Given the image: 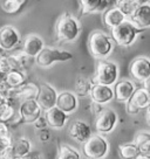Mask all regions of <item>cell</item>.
I'll use <instances>...</instances> for the list:
<instances>
[{
	"instance_id": "cell-1",
	"label": "cell",
	"mask_w": 150,
	"mask_h": 159,
	"mask_svg": "<svg viewBox=\"0 0 150 159\" xmlns=\"http://www.w3.org/2000/svg\"><path fill=\"white\" fill-rule=\"evenodd\" d=\"M115 49V42L103 30H94L88 39V50L94 59L102 61L109 57Z\"/></svg>"
},
{
	"instance_id": "cell-2",
	"label": "cell",
	"mask_w": 150,
	"mask_h": 159,
	"mask_svg": "<svg viewBox=\"0 0 150 159\" xmlns=\"http://www.w3.org/2000/svg\"><path fill=\"white\" fill-rule=\"evenodd\" d=\"M55 33L60 42H63V43L75 42L81 34L80 21L70 13H65L56 21Z\"/></svg>"
},
{
	"instance_id": "cell-3",
	"label": "cell",
	"mask_w": 150,
	"mask_h": 159,
	"mask_svg": "<svg viewBox=\"0 0 150 159\" xmlns=\"http://www.w3.org/2000/svg\"><path fill=\"white\" fill-rule=\"evenodd\" d=\"M119 76H120L119 65L113 62V61L102 60V61L97 62L95 74H94L91 80H93L94 84L113 87L117 82Z\"/></svg>"
},
{
	"instance_id": "cell-4",
	"label": "cell",
	"mask_w": 150,
	"mask_h": 159,
	"mask_svg": "<svg viewBox=\"0 0 150 159\" xmlns=\"http://www.w3.org/2000/svg\"><path fill=\"white\" fill-rule=\"evenodd\" d=\"M109 149V142L105 136L93 134L82 145V154L87 159H105Z\"/></svg>"
},
{
	"instance_id": "cell-5",
	"label": "cell",
	"mask_w": 150,
	"mask_h": 159,
	"mask_svg": "<svg viewBox=\"0 0 150 159\" xmlns=\"http://www.w3.org/2000/svg\"><path fill=\"white\" fill-rule=\"evenodd\" d=\"M74 55L68 50H63L56 47H44L39 55L35 57V65L40 68H50L56 62H67L73 60Z\"/></svg>"
},
{
	"instance_id": "cell-6",
	"label": "cell",
	"mask_w": 150,
	"mask_h": 159,
	"mask_svg": "<svg viewBox=\"0 0 150 159\" xmlns=\"http://www.w3.org/2000/svg\"><path fill=\"white\" fill-rule=\"evenodd\" d=\"M143 30H137L135 26L130 22L129 20H125L121 25L111 30V39L115 42V45L121 47H129L135 42L137 35Z\"/></svg>"
},
{
	"instance_id": "cell-7",
	"label": "cell",
	"mask_w": 150,
	"mask_h": 159,
	"mask_svg": "<svg viewBox=\"0 0 150 159\" xmlns=\"http://www.w3.org/2000/svg\"><path fill=\"white\" fill-rule=\"evenodd\" d=\"M22 41L19 30L12 25H6L0 28V48L2 52L12 53L16 50Z\"/></svg>"
},
{
	"instance_id": "cell-8",
	"label": "cell",
	"mask_w": 150,
	"mask_h": 159,
	"mask_svg": "<svg viewBox=\"0 0 150 159\" xmlns=\"http://www.w3.org/2000/svg\"><path fill=\"white\" fill-rule=\"evenodd\" d=\"M117 120H119V117L115 111L110 108H105L95 117V122H94L95 131L97 132V134H102V136L110 134L115 129Z\"/></svg>"
},
{
	"instance_id": "cell-9",
	"label": "cell",
	"mask_w": 150,
	"mask_h": 159,
	"mask_svg": "<svg viewBox=\"0 0 150 159\" xmlns=\"http://www.w3.org/2000/svg\"><path fill=\"white\" fill-rule=\"evenodd\" d=\"M127 105V111L129 115L138 114L141 110L149 109L150 105V93L148 89L143 87L136 88L133 96L130 99L125 103Z\"/></svg>"
},
{
	"instance_id": "cell-10",
	"label": "cell",
	"mask_w": 150,
	"mask_h": 159,
	"mask_svg": "<svg viewBox=\"0 0 150 159\" xmlns=\"http://www.w3.org/2000/svg\"><path fill=\"white\" fill-rule=\"evenodd\" d=\"M56 96H58V91L54 87L47 82H42L39 84V93L35 101L38 102L41 110L45 112L55 107Z\"/></svg>"
},
{
	"instance_id": "cell-11",
	"label": "cell",
	"mask_w": 150,
	"mask_h": 159,
	"mask_svg": "<svg viewBox=\"0 0 150 159\" xmlns=\"http://www.w3.org/2000/svg\"><path fill=\"white\" fill-rule=\"evenodd\" d=\"M130 75L141 83L148 81L150 77V60L148 56H137L130 62Z\"/></svg>"
},
{
	"instance_id": "cell-12",
	"label": "cell",
	"mask_w": 150,
	"mask_h": 159,
	"mask_svg": "<svg viewBox=\"0 0 150 159\" xmlns=\"http://www.w3.org/2000/svg\"><path fill=\"white\" fill-rule=\"evenodd\" d=\"M55 107L65 112L67 116H69L74 114L79 108V97L74 94V91L63 90L61 93H58Z\"/></svg>"
},
{
	"instance_id": "cell-13",
	"label": "cell",
	"mask_w": 150,
	"mask_h": 159,
	"mask_svg": "<svg viewBox=\"0 0 150 159\" xmlns=\"http://www.w3.org/2000/svg\"><path fill=\"white\" fill-rule=\"evenodd\" d=\"M32 149H33V146L28 138L20 137V138L13 139L11 146L6 150L5 153L2 154L1 159H21Z\"/></svg>"
},
{
	"instance_id": "cell-14",
	"label": "cell",
	"mask_w": 150,
	"mask_h": 159,
	"mask_svg": "<svg viewBox=\"0 0 150 159\" xmlns=\"http://www.w3.org/2000/svg\"><path fill=\"white\" fill-rule=\"evenodd\" d=\"M18 111H19L21 119H22V123H27V124H34L35 122L44 115V111L41 110V108L39 107L38 102L35 99L21 102Z\"/></svg>"
},
{
	"instance_id": "cell-15",
	"label": "cell",
	"mask_w": 150,
	"mask_h": 159,
	"mask_svg": "<svg viewBox=\"0 0 150 159\" xmlns=\"http://www.w3.org/2000/svg\"><path fill=\"white\" fill-rule=\"evenodd\" d=\"M137 30H147L150 27V4L149 1L141 2L133 15L128 19Z\"/></svg>"
},
{
	"instance_id": "cell-16",
	"label": "cell",
	"mask_w": 150,
	"mask_h": 159,
	"mask_svg": "<svg viewBox=\"0 0 150 159\" xmlns=\"http://www.w3.org/2000/svg\"><path fill=\"white\" fill-rule=\"evenodd\" d=\"M136 90V84L130 80H121L117 81L113 87L114 99L121 103H127Z\"/></svg>"
},
{
	"instance_id": "cell-17",
	"label": "cell",
	"mask_w": 150,
	"mask_h": 159,
	"mask_svg": "<svg viewBox=\"0 0 150 159\" xmlns=\"http://www.w3.org/2000/svg\"><path fill=\"white\" fill-rule=\"evenodd\" d=\"M89 97L91 99V103H96V104H100L105 107V104L110 103L114 99L113 87L94 84L91 87V89H90Z\"/></svg>"
},
{
	"instance_id": "cell-18",
	"label": "cell",
	"mask_w": 150,
	"mask_h": 159,
	"mask_svg": "<svg viewBox=\"0 0 150 159\" xmlns=\"http://www.w3.org/2000/svg\"><path fill=\"white\" fill-rule=\"evenodd\" d=\"M45 47V42L44 39L40 35L38 34H28L25 36L24 39V43H22V52L25 53L28 57L30 59H35L41 50Z\"/></svg>"
},
{
	"instance_id": "cell-19",
	"label": "cell",
	"mask_w": 150,
	"mask_h": 159,
	"mask_svg": "<svg viewBox=\"0 0 150 159\" xmlns=\"http://www.w3.org/2000/svg\"><path fill=\"white\" fill-rule=\"evenodd\" d=\"M68 134H69L70 138L74 139L75 142L83 144L86 140L93 134V130L90 128V125L88 123H86L85 120L77 119V120H74L72 123V125L69 126Z\"/></svg>"
},
{
	"instance_id": "cell-20",
	"label": "cell",
	"mask_w": 150,
	"mask_h": 159,
	"mask_svg": "<svg viewBox=\"0 0 150 159\" xmlns=\"http://www.w3.org/2000/svg\"><path fill=\"white\" fill-rule=\"evenodd\" d=\"M44 117H45L48 128H52V129L55 130H61L67 125L69 116H67L60 109H58L56 107H54V108L45 111Z\"/></svg>"
},
{
	"instance_id": "cell-21",
	"label": "cell",
	"mask_w": 150,
	"mask_h": 159,
	"mask_svg": "<svg viewBox=\"0 0 150 159\" xmlns=\"http://www.w3.org/2000/svg\"><path fill=\"white\" fill-rule=\"evenodd\" d=\"M81 14L82 15H89L91 13H97L102 12L109 8V6L113 5L110 0H80Z\"/></svg>"
},
{
	"instance_id": "cell-22",
	"label": "cell",
	"mask_w": 150,
	"mask_h": 159,
	"mask_svg": "<svg viewBox=\"0 0 150 159\" xmlns=\"http://www.w3.org/2000/svg\"><path fill=\"white\" fill-rule=\"evenodd\" d=\"M102 20H103L105 25L111 30H114L115 27H117L119 25H121L122 22H124L125 20H127V18H125L124 15L122 14L116 7L111 6L108 10L105 11L103 16H102Z\"/></svg>"
},
{
	"instance_id": "cell-23",
	"label": "cell",
	"mask_w": 150,
	"mask_h": 159,
	"mask_svg": "<svg viewBox=\"0 0 150 159\" xmlns=\"http://www.w3.org/2000/svg\"><path fill=\"white\" fill-rule=\"evenodd\" d=\"M1 80L5 82V84L11 88V89H18L21 85H24L27 82V77H26L25 71L21 70H10L8 73H6Z\"/></svg>"
},
{
	"instance_id": "cell-24",
	"label": "cell",
	"mask_w": 150,
	"mask_h": 159,
	"mask_svg": "<svg viewBox=\"0 0 150 159\" xmlns=\"http://www.w3.org/2000/svg\"><path fill=\"white\" fill-rule=\"evenodd\" d=\"M7 57L10 60L11 66H12V69H16V70H24L30 66V57H28L27 55L22 52V50H14L10 54L7 55Z\"/></svg>"
},
{
	"instance_id": "cell-25",
	"label": "cell",
	"mask_w": 150,
	"mask_h": 159,
	"mask_svg": "<svg viewBox=\"0 0 150 159\" xmlns=\"http://www.w3.org/2000/svg\"><path fill=\"white\" fill-rule=\"evenodd\" d=\"M140 4L141 1H137V0H116L115 2H113V6L120 11L128 20Z\"/></svg>"
},
{
	"instance_id": "cell-26",
	"label": "cell",
	"mask_w": 150,
	"mask_h": 159,
	"mask_svg": "<svg viewBox=\"0 0 150 159\" xmlns=\"http://www.w3.org/2000/svg\"><path fill=\"white\" fill-rule=\"evenodd\" d=\"M93 85H94V82H93L91 79H88V77H86V76H79V77L76 79V81H75L74 94L76 95L77 97H79V96H81V97L89 96L90 89H91Z\"/></svg>"
},
{
	"instance_id": "cell-27",
	"label": "cell",
	"mask_w": 150,
	"mask_h": 159,
	"mask_svg": "<svg viewBox=\"0 0 150 159\" xmlns=\"http://www.w3.org/2000/svg\"><path fill=\"white\" fill-rule=\"evenodd\" d=\"M56 159H83V156L77 149L68 144H61Z\"/></svg>"
},
{
	"instance_id": "cell-28",
	"label": "cell",
	"mask_w": 150,
	"mask_h": 159,
	"mask_svg": "<svg viewBox=\"0 0 150 159\" xmlns=\"http://www.w3.org/2000/svg\"><path fill=\"white\" fill-rule=\"evenodd\" d=\"M119 154L122 159H136L140 156V151L135 144L125 143L119 145Z\"/></svg>"
},
{
	"instance_id": "cell-29",
	"label": "cell",
	"mask_w": 150,
	"mask_h": 159,
	"mask_svg": "<svg viewBox=\"0 0 150 159\" xmlns=\"http://www.w3.org/2000/svg\"><path fill=\"white\" fill-rule=\"evenodd\" d=\"M26 5L25 0H4L0 2V6L5 13L8 14H15L20 12L21 8Z\"/></svg>"
},
{
	"instance_id": "cell-30",
	"label": "cell",
	"mask_w": 150,
	"mask_h": 159,
	"mask_svg": "<svg viewBox=\"0 0 150 159\" xmlns=\"http://www.w3.org/2000/svg\"><path fill=\"white\" fill-rule=\"evenodd\" d=\"M15 112H16V110H15L13 103L5 105L4 108L0 109V122H1V123H5V124L7 125V123L13 118V116L15 115Z\"/></svg>"
},
{
	"instance_id": "cell-31",
	"label": "cell",
	"mask_w": 150,
	"mask_h": 159,
	"mask_svg": "<svg viewBox=\"0 0 150 159\" xmlns=\"http://www.w3.org/2000/svg\"><path fill=\"white\" fill-rule=\"evenodd\" d=\"M150 142V134L149 131H138L134 137V140L131 142L133 144H135L137 148L141 145L145 144V143H149Z\"/></svg>"
},
{
	"instance_id": "cell-32",
	"label": "cell",
	"mask_w": 150,
	"mask_h": 159,
	"mask_svg": "<svg viewBox=\"0 0 150 159\" xmlns=\"http://www.w3.org/2000/svg\"><path fill=\"white\" fill-rule=\"evenodd\" d=\"M13 142V137L12 134H7V136H0V159L2 157V154L6 152V150L8 149Z\"/></svg>"
},
{
	"instance_id": "cell-33",
	"label": "cell",
	"mask_w": 150,
	"mask_h": 159,
	"mask_svg": "<svg viewBox=\"0 0 150 159\" xmlns=\"http://www.w3.org/2000/svg\"><path fill=\"white\" fill-rule=\"evenodd\" d=\"M50 137H52V134H50V131L47 129H44V130H39L38 132H36V138L40 140L41 143H47V142H49Z\"/></svg>"
},
{
	"instance_id": "cell-34",
	"label": "cell",
	"mask_w": 150,
	"mask_h": 159,
	"mask_svg": "<svg viewBox=\"0 0 150 159\" xmlns=\"http://www.w3.org/2000/svg\"><path fill=\"white\" fill-rule=\"evenodd\" d=\"M21 159H44V156L41 153L40 151H38V150H30L28 153L24 156Z\"/></svg>"
},
{
	"instance_id": "cell-35",
	"label": "cell",
	"mask_w": 150,
	"mask_h": 159,
	"mask_svg": "<svg viewBox=\"0 0 150 159\" xmlns=\"http://www.w3.org/2000/svg\"><path fill=\"white\" fill-rule=\"evenodd\" d=\"M33 125H34V128L38 130V131H39V130H44V129H47V128H48V126H47V123H46L45 117H44V115H42L40 118L38 119Z\"/></svg>"
},
{
	"instance_id": "cell-36",
	"label": "cell",
	"mask_w": 150,
	"mask_h": 159,
	"mask_svg": "<svg viewBox=\"0 0 150 159\" xmlns=\"http://www.w3.org/2000/svg\"><path fill=\"white\" fill-rule=\"evenodd\" d=\"M90 109H91V114L96 117L102 110L105 109V107H103V105H100V104H96V103H91V104H90Z\"/></svg>"
},
{
	"instance_id": "cell-37",
	"label": "cell",
	"mask_w": 150,
	"mask_h": 159,
	"mask_svg": "<svg viewBox=\"0 0 150 159\" xmlns=\"http://www.w3.org/2000/svg\"><path fill=\"white\" fill-rule=\"evenodd\" d=\"M11 103H13V102H12V101H10V99L7 98L6 96H4V95L0 94V109H1V108H4L5 105L11 104Z\"/></svg>"
},
{
	"instance_id": "cell-38",
	"label": "cell",
	"mask_w": 150,
	"mask_h": 159,
	"mask_svg": "<svg viewBox=\"0 0 150 159\" xmlns=\"http://www.w3.org/2000/svg\"><path fill=\"white\" fill-rule=\"evenodd\" d=\"M136 159H150V156H141L140 154Z\"/></svg>"
},
{
	"instance_id": "cell-39",
	"label": "cell",
	"mask_w": 150,
	"mask_h": 159,
	"mask_svg": "<svg viewBox=\"0 0 150 159\" xmlns=\"http://www.w3.org/2000/svg\"><path fill=\"white\" fill-rule=\"evenodd\" d=\"M1 77H2V74H1V70H0V79H1Z\"/></svg>"
},
{
	"instance_id": "cell-40",
	"label": "cell",
	"mask_w": 150,
	"mask_h": 159,
	"mask_svg": "<svg viewBox=\"0 0 150 159\" xmlns=\"http://www.w3.org/2000/svg\"><path fill=\"white\" fill-rule=\"evenodd\" d=\"M0 55H2V50H1V48H0Z\"/></svg>"
}]
</instances>
